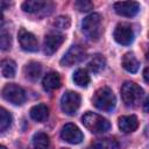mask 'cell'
<instances>
[{
	"label": "cell",
	"mask_w": 149,
	"mask_h": 149,
	"mask_svg": "<svg viewBox=\"0 0 149 149\" xmlns=\"http://www.w3.org/2000/svg\"><path fill=\"white\" fill-rule=\"evenodd\" d=\"M143 111L147 112V113H149V95L147 97L146 101L143 102Z\"/></svg>",
	"instance_id": "cell-29"
},
{
	"label": "cell",
	"mask_w": 149,
	"mask_h": 149,
	"mask_svg": "<svg viewBox=\"0 0 149 149\" xmlns=\"http://www.w3.org/2000/svg\"><path fill=\"white\" fill-rule=\"evenodd\" d=\"M81 122L86 129H88L91 133H94V134L106 133L111 128V123L107 119L93 112L85 113L81 118Z\"/></svg>",
	"instance_id": "cell-3"
},
{
	"label": "cell",
	"mask_w": 149,
	"mask_h": 149,
	"mask_svg": "<svg viewBox=\"0 0 149 149\" xmlns=\"http://www.w3.org/2000/svg\"><path fill=\"white\" fill-rule=\"evenodd\" d=\"M105 65H106V59H105L101 55H95V56H93V57L90 59L88 64H87L88 69H90L92 72H94V73H99L100 71H102V70L105 69Z\"/></svg>",
	"instance_id": "cell-21"
},
{
	"label": "cell",
	"mask_w": 149,
	"mask_h": 149,
	"mask_svg": "<svg viewBox=\"0 0 149 149\" xmlns=\"http://www.w3.org/2000/svg\"><path fill=\"white\" fill-rule=\"evenodd\" d=\"M143 78L146 80L147 84H149V68H146L143 71Z\"/></svg>",
	"instance_id": "cell-28"
},
{
	"label": "cell",
	"mask_w": 149,
	"mask_h": 149,
	"mask_svg": "<svg viewBox=\"0 0 149 149\" xmlns=\"http://www.w3.org/2000/svg\"><path fill=\"white\" fill-rule=\"evenodd\" d=\"M61 137L71 144H77L83 141L84 136H83V133L80 132V129L76 125L66 123L63 126V128L61 130Z\"/></svg>",
	"instance_id": "cell-10"
},
{
	"label": "cell",
	"mask_w": 149,
	"mask_h": 149,
	"mask_svg": "<svg viewBox=\"0 0 149 149\" xmlns=\"http://www.w3.org/2000/svg\"><path fill=\"white\" fill-rule=\"evenodd\" d=\"M143 97V90L133 81H126L121 87V98L127 106H136Z\"/></svg>",
	"instance_id": "cell-4"
},
{
	"label": "cell",
	"mask_w": 149,
	"mask_h": 149,
	"mask_svg": "<svg viewBox=\"0 0 149 149\" xmlns=\"http://www.w3.org/2000/svg\"><path fill=\"white\" fill-rule=\"evenodd\" d=\"M61 84H62L61 77L55 71L48 72L42 79V85H43V88L45 91H54V90L58 88L61 86Z\"/></svg>",
	"instance_id": "cell-13"
},
{
	"label": "cell",
	"mask_w": 149,
	"mask_h": 149,
	"mask_svg": "<svg viewBox=\"0 0 149 149\" xmlns=\"http://www.w3.org/2000/svg\"><path fill=\"white\" fill-rule=\"evenodd\" d=\"M114 10L121 16L132 17L139 13L140 5L136 1H119L114 3Z\"/></svg>",
	"instance_id": "cell-12"
},
{
	"label": "cell",
	"mask_w": 149,
	"mask_h": 149,
	"mask_svg": "<svg viewBox=\"0 0 149 149\" xmlns=\"http://www.w3.org/2000/svg\"><path fill=\"white\" fill-rule=\"evenodd\" d=\"M0 149H7V148H6L5 146H1V147H0Z\"/></svg>",
	"instance_id": "cell-30"
},
{
	"label": "cell",
	"mask_w": 149,
	"mask_h": 149,
	"mask_svg": "<svg viewBox=\"0 0 149 149\" xmlns=\"http://www.w3.org/2000/svg\"><path fill=\"white\" fill-rule=\"evenodd\" d=\"M122 66L126 71H128L130 73H135V72H137V70L140 68V62L134 56V54L128 52L122 57Z\"/></svg>",
	"instance_id": "cell-17"
},
{
	"label": "cell",
	"mask_w": 149,
	"mask_h": 149,
	"mask_svg": "<svg viewBox=\"0 0 149 149\" xmlns=\"http://www.w3.org/2000/svg\"><path fill=\"white\" fill-rule=\"evenodd\" d=\"M2 97L13 105H22L26 101V93L23 88L16 84H7L2 88Z\"/></svg>",
	"instance_id": "cell-5"
},
{
	"label": "cell",
	"mask_w": 149,
	"mask_h": 149,
	"mask_svg": "<svg viewBox=\"0 0 149 149\" xmlns=\"http://www.w3.org/2000/svg\"><path fill=\"white\" fill-rule=\"evenodd\" d=\"M73 81L78 85V86H81V87H86L88 84H90V76L88 73L86 72V70L84 69H78L74 71L73 73V77H72Z\"/></svg>",
	"instance_id": "cell-23"
},
{
	"label": "cell",
	"mask_w": 149,
	"mask_h": 149,
	"mask_svg": "<svg viewBox=\"0 0 149 149\" xmlns=\"http://www.w3.org/2000/svg\"><path fill=\"white\" fill-rule=\"evenodd\" d=\"M114 40L122 45H128L133 42L134 40V31L132 27L127 23H119L113 33Z\"/></svg>",
	"instance_id": "cell-8"
},
{
	"label": "cell",
	"mask_w": 149,
	"mask_h": 149,
	"mask_svg": "<svg viewBox=\"0 0 149 149\" xmlns=\"http://www.w3.org/2000/svg\"><path fill=\"white\" fill-rule=\"evenodd\" d=\"M41 72H42V66L37 62H29L23 68V73L26 76V78L31 80V81L37 80L40 74H41Z\"/></svg>",
	"instance_id": "cell-15"
},
{
	"label": "cell",
	"mask_w": 149,
	"mask_h": 149,
	"mask_svg": "<svg viewBox=\"0 0 149 149\" xmlns=\"http://www.w3.org/2000/svg\"><path fill=\"white\" fill-rule=\"evenodd\" d=\"M71 24V20L68 15H61L54 21V26L59 29H68Z\"/></svg>",
	"instance_id": "cell-26"
},
{
	"label": "cell",
	"mask_w": 149,
	"mask_h": 149,
	"mask_svg": "<svg viewBox=\"0 0 149 149\" xmlns=\"http://www.w3.org/2000/svg\"><path fill=\"white\" fill-rule=\"evenodd\" d=\"M17 38H19V43H20V45L23 50L30 51V52H35V51L38 50L37 38L30 31L21 28L20 31H19V35H17Z\"/></svg>",
	"instance_id": "cell-11"
},
{
	"label": "cell",
	"mask_w": 149,
	"mask_h": 149,
	"mask_svg": "<svg viewBox=\"0 0 149 149\" xmlns=\"http://www.w3.org/2000/svg\"><path fill=\"white\" fill-rule=\"evenodd\" d=\"M147 58L149 59V50H148V52H147Z\"/></svg>",
	"instance_id": "cell-31"
},
{
	"label": "cell",
	"mask_w": 149,
	"mask_h": 149,
	"mask_svg": "<svg viewBox=\"0 0 149 149\" xmlns=\"http://www.w3.org/2000/svg\"><path fill=\"white\" fill-rule=\"evenodd\" d=\"M92 104L94 105V107H97L100 111L104 112H111L114 109L115 105H116V98L113 93V91L109 87H101L99 88L93 98H92Z\"/></svg>",
	"instance_id": "cell-1"
},
{
	"label": "cell",
	"mask_w": 149,
	"mask_h": 149,
	"mask_svg": "<svg viewBox=\"0 0 149 149\" xmlns=\"http://www.w3.org/2000/svg\"><path fill=\"white\" fill-rule=\"evenodd\" d=\"M85 56H86V52L84 48H81L80 45H73L62 57L61 64L63 66H72L77 63H80L85 58Z\"/></svg>",
	"instance_id": "cell-7"
},
{
	"label": "cell",
	"mask_w": 149,
	"mask_h": 149,
	"mask_svg": "<svg viewBox=\"0 0 149 149\" xmlns=\"http://www.w3.org/2000/svg\"><path fill=\"white\" fill-rule=\"evenodd\" d=\"M61 149H68V148H61Z\"/></svg>",
	"instance_id": "cell-32"
},
{
	"label": "cell",
	"mask_w": 149,
	"mask_h": 149,
	"mask_svg": "<svg viewBox=\"0 0 149 149\" xmlns=\"http://www.w3.org/2000/svg\"><path fill=\"white\" fill-rule=\"evenodd\" d=\"M50 144V140L49 136L43 133V132H38L36 134H34L33 136V147L34 149H48Z\"/></svg>",
	"instance_id": "cell-20"
},
{
	"label": "cell",
	"mask_w": 149,
	"mask_h": 149,
	"mask_svg": "<svg viewBox=\"0 0 149 149\" xmlns=\"http://www.w3.org/2000/svg\"><path fill=\"white\" fill-rule=\"evenodd\" d=\"M80 106V95L77 92L68 91L62 95L61 108L68 115H73Z\"/></svg>",
	"instance_id": "cell-6"
},
{
	"label": "cell",
	"mask_w": 149,
	"mask_h": 149,
	"mask_svg": "<svg viewBox=\"0 0 149 149\" xmlns=\"http://www.w3.org/2000/svg\"><path fill=\"white\" fill-rule=\"evenodd\" d=\"M74 7L80 12H88L93 8V3L88 0H78L74 2Z\"/></svg>",
	"instance_id": "cell-27"
},
{
	"label": "cell",
	"mask_w": 149,
	"mask_h": 149,
	"mask_svg": "<svg viewBox=\"0 0 149 149\" xmlns=\"http://www.w3.org/2000/svg\"><path fill=\"white\" fill-rule=\"evenodd\" d=\"M94 149H119V142L113 137H104L98 139L93 142Z\"/></svg>",
	"instance_id": "cell-18"
},
{
	"label": "cell",
	"mask_w": 149,
	"mask_h": 149,
	"mask_svg": "<svg viewBox=\"0 0 149 149\" xmlns=\"http://www.w3.org/2000/svg\"><path fill=\"white\" fill-rule=\"evenodd\" d=\"M83 33L91 41H98L102 33V21L98 13H92L87 15L81 22Z\"/></svg>",
	"instance_id": "cell-2"
},
{
	"label": "cell",
	"mask_w": 149,
	"mask_h": 149,
	"mask_svg": "<svg viewBox=\"0 0 149 149\" xmlns=\"http://www.w3.org/2000/svg\"><path fill=\"white\" fill-rule=\"evenodd\" d=\"M12 115L10 113H8L5 108H1L0 109V130L1 132H5L10 125H12Z\"/></svg>",
	"instance_id": "cell-24"
},
{
	"label": "cell",
	"mask_w": 149,
	"mask_h": 149,
	"mask_svg": "<svg viewBox=\"0 0 149 149\" xmlns=\"http://www.w3.org/2000/svg\"><path fill=\"white\" fill-rule=\"evenodd\" d=\"M0 44H1V50H3V51L10 49V45H12V37H10V34H9L3 27H2V29H1Z\"/></svg>",
	"instance_id": "cell-25"
},
{
	"label": "cell",
	"mask_w": 149,
	"mask_h": 149,
	"mask_svg": "<svg viewBox=\"0 0 149 149\" xmlns=\"http://www.w3.org/2000/svg\"><path fill=\"white\" fill-rule=\"evenodd\" d=\"M15 71H16V65L14 61L8 59V58L1 61V73L3 77L13 78L15 76Z\"/></svg>",
	"instance_id": "cell-22"
},
{
	"label": "cell",
	"mask_w": 149,
	"mask_h": 149,
	"mask_svg": "<svg viewBox=\"0 0 149 149\" xmlns=\"http://www.w3.org/2000/svg\"><path fill=\"white\" fill-rule=\"evenodd\" d=\"M65 36L61 33H49L48 35H45L44 37V43H43V49H44V54L45 55H52L54 52H56L58 50V48L62 45V43L64 42Z\"/></svg>",
	"instance_id": "cell-9"
},
{
	"label": "cell",
	"mask_w": 149,
	"mask_h": 149,
	"mask_svg": "<svg viewBox=\"0 0 149 149\" xmlns=\"http://www.w3.org/2000/svg\"><path fill=\"white\" fill-rule=\"evenodd\" d=\"M49 115V109L44 104H38L31 107L30 109V118L37 122H43L47 120Z\"/></svg>",
	"instance_id": "cell-16"
},
{
	"label": "cell",
	"mask_w": 149,
	"mask_h": 149,
	"mask_svg": "<svg viewBox=\"0 0 149 149\" xmlns=\"http://www.w3.org/2000/svg\"><path fill=\"white\" fill-rule=\"evenodd\" d=\"M139 127V120L135 115H125L119 119V128L123 133H132Z\"/></svg>",
	"instance_id": "cell-14"
},
{
	"label": "cell",
	"mask_w": 149,
	"mask_h": 149,
	"mask_svg": "<svg viewBox=\"0 0 149 149\" xmlns=\"http://www.w3.org/2000/svg\"><path fill=\"white\" fill-rule=\"evenodd\" d=\"M49 3L48 2H44V1H37V0H28V1H24L22 3V9L26 12V13H37L40 10H42L44 7H47Z\"/></svg>",
	"instance_id": "cell-19"
}]
</instances>
